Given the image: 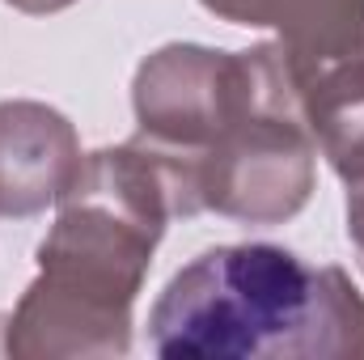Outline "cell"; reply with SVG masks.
<instances>
[{"label": "cell", "mask_w": 364, "mask_h": 360, "mask_svg": "<svg viewBox=\"0 0 364 360\" xmlns=\"http://www.w3.org/2000/svg\"><path fill=\"white\" fill-rule=\"evenodd\" d=\"M149 344L166 360H364V292L272 242L212 246L157 292Z\"/></svg>", "instance_id": "7a4b0ae2"}, {"label": "cell", "mask_w": 364, "mask_h": 360, "mask_svg": "<svg viewBox=\"0 0 364 360\" xmlns=\"http://www.w3.org/2000/svg\"><path fill=\"white\" fill-rule=\"evenodd\" d=\"M9 9H17V13H26V17H47V13H64V9H73L77 0H4Z\"/></svg>", "instance_id": "ba28073f"}, {"label": "cell", "mask_w": 364, "mask_h": 360, "mask_svg": "<svg viewBox=\"0 0 364 360\" xmlns=\"http://www.w3.org/2000/svg\"><path fill=\"white\" fill-rule=\"evenodd\" d=\"M186 170L195 212H216L237 225H288L318 186V136L301 110L288 64L263 93L195 157H178Z\"/></svg>", "instance_id": "3957f363"}, {"label": "cell", "mask_w": 364, "mask_h": 360, "mask_svg": "<svg viewBox=\"0 0 364 360\" xmlns=\"http://www.w3.org/2000/svg\"><path fill=\"white\" fill-rule=\"evenodd\" d=\"M81 162V136L64 110L34 97L0 102V216L26 221L55 208Z\"/></svg>", "instance_id": "8992f818"}, {"label": "cell", "mask_w": 364, "mask_h": 360, "mask_svg": "<svg viewBox=\"0 0 364 360\" xmlns=\"http://www.w3.org/2000/svg\"><path fill=\"white\" fill-rule=\"evenodd\" d=\"M275 68V43H255L246 51L166 43L144 55L132 77L136 136L174 157H195L263 93Z\"/></svg>", "instance_id": "5b68a950"}, {"label": "cell", "mask_w": 364, "mask_h": 360, "mask_svg": "<svg viewBox=\"0 0 364 360\" xmlns=\"http://www.w3.org/2000/svg\"><path fill=\"white\" fill-rule=\"evenodd\" d=\"M229 26L275 30L318 153L348 162L364 149V0H199Z\"/></svg>", "instance_id": "277c9868"}, {"label": "cell", "mask_w": 364, "mask_h": 360, "mask_svg": "<svg viewBox=\"0 0 364 360\" xmlns=\"http://www.w3.org/2000/svg\"><path fill=\"white\" fill-rule=\"evenodd\" d=\"M38 242V275L4 318V356L114 360L132 352V309L178 216H199L174 153L132 136L93 149Z\"/></svg>", "instance_id": "6da1fadb"}, {"label": "cell", "mask_w": 364, "mask_h": 360, "mask_svg": "<svg viewBox=\"0 0 364 360\" xmlns=\"http://www.w3.org/2000/svg\"><path fill=\"white\" fill-rule=\"evenodd\" d=\"M335 174L348 186V238H352V246L360 255V268H364V149L356 157H348Z\"/></svg>", "instance_id": "52a82bcc"}]
</instances>
